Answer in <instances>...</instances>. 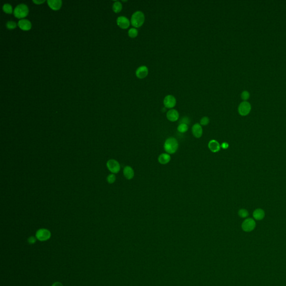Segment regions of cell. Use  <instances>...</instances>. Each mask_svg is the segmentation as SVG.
Returning <instances> with one entry per match:
<instances>
[{
	"label": "cell",
	"instance_id": "obj_21",
	"mask_svg": "<svg viewBox=\"0 0 286 286\" xmlns=\"http://www.w3.org/2000/svg\"><path fill=\"white\" fill-rule=\"evenodd\" d=\"M128 35L131 38H135L138 35V30L135 27L131 28L129 30Z\"/></svg>",
	"mask_w": 286,
	"mask_h": 286
},
{
	"label": "cell",
	"instance_id": "obj_13",
	"mask_svg": "<svg viewBox=\"0 0 286 286\" xmlns=\"http://www.w3.org/2000/svg\"><path fill=\"white\" fill-rule=\"evenodd\" d=\"M208 147L211 152L213 153H217L220 150L221 145L217 140H211L208 144Z\"/></svg>",
	"mask_w": 286,
	"mask_h": 286
},
{
	"label": "cell",
	"instance_id": "obj_3",
	"mask_svg": "<svg viewBox=\"0 0 286 286\" xmlns=\"http://www.w3.org/2000/svg\"><path fill=\"white\" fill-rule=\"evenodd\" d=\"M29 13V8L27 5L25 4L21 3L17 6L14 10V14L15 16L17 18L21 19L26 16Z\"/></svg>",
	"mask_w": 286,
	"mask_h": 286
},
{
	"label": "cell",
	"instance_id": "obj_2",
	"mask_svg": "<svg viewBox=\"0 0 286 286\" xmlns=\"http://www.w3.org/2000/svg\"><path fill=\"white\" fill-rule=\"evenodd\" d=\"M145 21V15L142 11H136L131 17V24L135 28L141 27Z\"/></svg>",
	"mask_w": 286,
	"mask_h": 286
},
{
	"label": "cell",
	"instance_id": "obj_10",
	"mask_svg": "<svg viewBox=\"0 0 286 286\" xmlns=\"http://www.w3.org/2000/svg\"><path fill=\"white\" fill-rule=\"evenodd\" d=\"M117 24L119 27L123 29H128L130 26V21L125 16H119L117 19Z\"/></svg>",
	"mask_w": 286,
	"mask_h": 286
},
{
	"label": "cell",
	"instance_id": "obj_22",
	"mask_svg": "<svg viewBox=\"0 0 286 286\" xmlns=\"http://www.w3.org/2000/svg\"><path fill=\"white\" fill-rule=\"evenodd\" d=\"M3 10L7 14H12V7L9 3H5L3 6Z\"/></svg>",
	"mask_w": 286,
	"mask_h": 286
},
{
	"label": "cell",
	"instance_id": "obj_18",
	"mask_svg": "<svg viewBox=\"0 0 286 286\" xmlns=\"http://www.w3.org/2000/svg\"><path fill=\"white\" fill-rule=\"evenodd\" d=\"M265 216L264 210L261 209H257L254 211L253 217L256 220H262Z\"/></svg>",
	"mask_w": 286,
	"mask_h": 286
},
{
	"label": "cell",
	"instance_id": "obj_20",
	"mask_svg": "<svg viewBox=\"0 0 286 286\" xmlns=\"http://www.w3.org/2000/svg\"><path fill=\"white\" fill-rule=\"evenodd\" d=\"M188 125L185 124H180V125L177 128V130L181 133H185L188 131Z\"/></svg>",
	"mask_w": 286,
	"mask_h": 286
},
{
	"label": "cell",
	"instance_id": "obj_27",
	"mask_svg": "<svg viewBox=\"0 0 286 286\" xmlns=\"http://www.w3.org/2000/svg\"><path fill=\"white\" fill-rule=\"evenodd\" d=\"M107 182L110 184L114 183L116 181V176L114 174H110L107 178Z\"/></svg>",
	"mask_w": 286,
	"mask_h": 286
},
{
	"label": "cell",
	"instance_id": "obj_31",
	"mask_svg": "<svg viewBox=\"0 0 286 286\" xmlns=\"http://www.w3.org/2000/svg\"><path fill=\"white\" fill-rule=\"evenodd\" d=\"M33 2L35 3L36 4H41L42 3L45 2V0H33Z\"/></svg>",
	"mask_w": 286,
	"mask_h": 286
},
{
	"label": "cell",
	"instance_id": "obj_16",
	"mask_svg": "<svg viewBox=\"0 0 286 286\" xmlns=\"http://www.w3.org/2000/svg\"><path fill=\"white\" fill-rule=\"evenodd\" d=\"M123 173L127 180H130L134 177V171L130 166H126L124 168Z\"/></svg>",
	"mask_w": 286,
	"mask_h": 286
},
{
	"label": "cell",
	"instance_id": "obj_4",
	"mask_svg": "<svg viewBox=\"0 0 286 286\" xmlns=\"http://www.w3.org/2000/svg\"><path fill=\"white\" fill-rule=\"evenodd\" d=\"M256 223L253 218H248L243 221L241 225L242 230L245 232H251L255 229Z\"/></svg>",
	"mask_w": 286,
	"mask_h": 286
},
{
	"label": "cell",
	"instance_id": "obj_23",
	"mask_svg": "<svg viewBox=\"0 0 286 286\" xmlns=\"http://www.w3.org/2000/svg\"><path fill=\"white\" fill-rule=\"evenodd\" d=\"M238 214L239 215L241 218H245L246 217H248V215H249V213H248V211L246 210H245L244 209H240L239 212H238Z\"/></svg>",
	"mask_w": 286,
	"mask_h": 286
},
{
	"label": "cell",
	"instance_id": "obj_29",
	"mask_svg": "<svg viewBox=\"0 0 286 286\" xmlns=\"http://www.w3.org/2000/svg\"><path fill=\"white\" fill-rule=\"evenodd\" d=\"M36 242V238L34 237H31L28 239V242L30 244H33Z\"/></svg>",
	"mask_w": 286,
	"mask_h": 286
},
{
	"label": "cell",
	"instance_id": "obj_19",
	"mask_svg": "<svg viewBox=\"0 0 286 286\" xmlns=\"http://www.w3.org/2000/svg\"><path fill=\"white\" fill-rule=\"evenodd\" d=\"M112 10L116 13L120 12L122 10V4L119 1H116L113 4L112 6Z\"/></svg>",
	"mask_w": 286,
	"mask_h": 286
},
{
	"label": "cell",
	"instance_id": "obj_30",
	"mask_svg": "<svg viewBox=\"0 0 286 286\" xmlns=\"http://www.w3.org/2000/svg\"><path fill=\"white\" fill-rule=\"evenodd\" d=\"M221 147L223 149H226L229 147V144H228V143H227L226 142H224L221 145Z\"/></svg>",
	"mask_w": 286,
	"mask_h": 286
},
{
	"label": "cell",
	"instance_id": "obj_32",
	"mask_svg": "<svg viewBox=\"0 0 286 286\" xmlns=\"http://www.w3.org/2000/svg\"><path fill=\"white\" fill-rule=\"evenodd\" d=\"M52 286H63V284L60 283V282H55L54 284H53Z\"/></svg>",
	"mask_w": 286,
	"mask_h": 286
},
{
	"label": "cell",
	"instance_id": "obj_6",
	"mask_svg": "<svg viewBox=\"0 0 286 286\" xmlns=\"http://www.w3.org/2000/svg\"><path fill=\"white\" fill-rule=\"evenodd\" d=\"M251 109V104L247 101H244L238 107V112L240 115L246 116L249 114Z\"/></svg>",
	"mask_w": 286,
	"mask_h": 286
},
{
	"label": "cell",
	"instance_id": "obj_1",
	"mask_svg": "<svg viewBox=\"0 0 286 286\" xmlns=\"http://www.w3.org/2000/svg\"><path fill=\"white\" fill-rule=\"evenodd\" d=\"M178 149V143L177 139L173 137H170L166 139L164 144V149L169 154H175Z\"/></svg>",
	"mask_w": 286,
	"mask_h": 286
},
{
	"label": "cell",
	"instance_id": "obj_8",
	"mask_svg": "<svg viewBox=\"0 0 286 286\" xmlns=\"http://www.w3.org/2000/svg\"><path fill=\"white\" fill-rule=\"evenodd\" d=\"M176 99L173 96L167 95L164 99V105L166 109H172L176 105Z\"/></svg>",
	"mask_w": 286,
	"mask_h": 286
},
{
	"label": "cell",
	"instance_id": "obj_24",
	"mask_svg": "<svg viewBox=\"0 0 286 286\" xmlns=\"http://www.w3.org/2000/svg\"><path fill=\"white\" fill-rule=\"evenodd\" d=\"M210 123V119L207 116L202 117L200 120V125L201 126H206Z\"/></svg>",
	"mask_w": 286,
	"mask_h": 286
},
{
	"label": "cell",
	"instance_id": "obj_15",
	"mask_svg": "<svg viewBox=\"0 0 286 286\" xmlns=\"http://www.w3.org/2000/svg\"><path fill=\"white\" fill-rule=\"evenodd\" d=\"M48 4L53 10H58L61 7L62 1L61 0H48Z\"/></svg>",
	"mask_w": 286,
	"mask_h": 286
},
{
	"label": "cell",
	"instance_id": "obj_11",
	"mask_svg": "<svg viewBox=\"0 0 286 286\" xmlns=\"http://www.w3.org/2000/svg\"><path fill=\"white\" fill-rule=\"evenodd\" d=\"M166 116L167 119L171 122L176 121L178 120L180 117L178 112L175 109L169 110V111H168L166 112Z\"/></svg>",
	"mask_w": 286,
	"mask_h": 286
},
{
	"label": "cell",
	"instance_id": "obj_17",
	"mask_svg": "<svg viewBox=\"0 0 286 286\" xmlns=\"http://www.w3.org/2000/svg\"><path fill=\"white\" fill-rule=\"evenodd\" d=\"M18 26L22 30H29L31 27V24L28 20L21 19L18 22Z\"/></svg>",
	"mask_w": 286,
	"mask_h": 286
},
{
	"label": "cell",
	"instance_id": "obj_7",
	"mask_svg": "<svg viewBox=\"0 0 286 286\" xmlns=\"http://www.w3.org/2000/svg\"><path fill=\"white\" fill-rule=\"evenodd\" d=\"M107 166L110 171L113 173H117L120 171V164L115 159H110L107 161Z\"/></svg>",
	"mask_w": 286,
	"mask_h": 286
},
{
	"label": "cell",
	"instance_id": "obj_26",
	"mask_svg": "<svg viewBox=\"0 0 286 286\" xmlns=\"http://www.w3.org/2000/svg\"><path fill=\"white\" fill-rule=\"evenodd\" d=\"M249 97H250V94L247 91H243L241 93V97L244 101H246V100H248L249 98Z\"/></svg>",
	"mask_w": 286,
	"mask_h": 286
},
{
	"label": "cell",
	"instance_id": "obj_25",
	"mask_svg": "<svg viewBox=\"0 0 286 286\" xmlns=\"http://www.w3.org/2000/svg\"><path fill=\"white\" fill-rule=\"evenodd\" d=\"M6 27L8 29H14L16 27V24L12 21H9L6 23Z\"/></svg>",
	"mask_w": 286,
	"mask_h": 286
},
{
	"label": "cell",
	"instance_id": "obj_9",
	"mask_svg": "<svg viewBox=\"0 0 286 286\" xmlns=\"http://www.w3.org/2000/svg\"><path fill=\"white\" fill-rule=\"evenodd\" d=\"M148 68L147 66H142L139 67L136 69V76L139 79H143L147 76L148 74Z\"/></svg>",
	"mask_w": 286,
	"mask_h": 286
},
{
	"label": "cell",
	"instance_id": "obj_14",
	"mask_svg": "<svg viewBox=\"0 0 286 286\" xmlns=\"http://www.w3.org/2000/svg\"><path fill=\"white\" fill-rule=\"evenodd\" d=\"M171 159V157L168 153H162L159 155L158 161L159 163L163 165H165L168 163Z\"/></svg>",
	"mask_w": 286,
	"mask_h": 286
},
{
	"label": "cell",
	"instance_id": "obj_5",
	"mask_svg": "<svg viewBox=\"0 0 286 286\" xmlns=\"http://www.w3.org/2000/svg\"><path fill=\"white\" fill-rule=\"evenodd\" d=\"M51 237V233L48 230L45 229H41L38 230L36 233V237L37 239L44 241L50 239Z\"/></svg>",
	"mask_w": 286,
	"mask_h": 286
},
{
	"label": "cell",
	"instance_id": "obj_12",
	"mask_svg": "<svg viewBox=\"0 0 286 286\" xmlns=\"http://www.w3.org/2000/svg\"><path fill=\"white\" fill-rule=\"evenodd\" d=\"M192 132L193 134V135L195 138H200L203 134V129L202 128V126L199 123L194 124L192 128Z\"/></svg>",
	"mask_w": 286,
	"mask_h": 286
},
{
	"label": "cell",
	"instance_id": "obj_28",
	"mask_svg": "<svg viewBox=\"0 0 286 286\" xmlns=\"http://www.w3.org/2000/svg\"><path fill=\"white\" fill-rule=\"evenodd\" d=\"M180 124H185L188 125L190 123V120L187 117H183L182 119L181 120L180 122Z\"/></svg>",
	"mask_w": 286,
	"mask_h": 286
}]
</instances>
